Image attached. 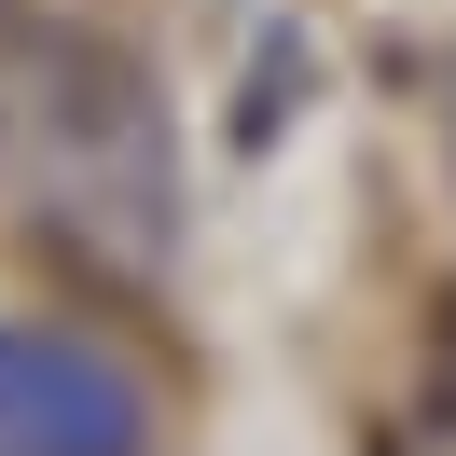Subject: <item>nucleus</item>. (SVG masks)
<instances>
[{"label":"nucleus","instance_id":"nucleus-1","mask_svg":"<svg viewBox=\"0 0 456 456\" xmlns=\"http://www.w3.org/2000/svg\"><path fill=\"white\" fill-rule=\"evenodd\" d=\"M0 180L69 235V249L167 277L180 263V139L167 97L125 42L69 14H0Z\"/></svg>","mask_w":456,"mask_h":456},{"label":"nucleus","instance_id":"nucleus-2","mask_svg":"<svg viewBox=\"0 0 456 456\" xmlns=\"http://www.w3.org/2000/svg\"><path fill=\"white\" fill-rule=\"evenodd\" d=\"M139 443H152V387L97 332L0 318V456H139Z\"/></svg>","mask_w":456,"mask_h":456}]
</instances>
